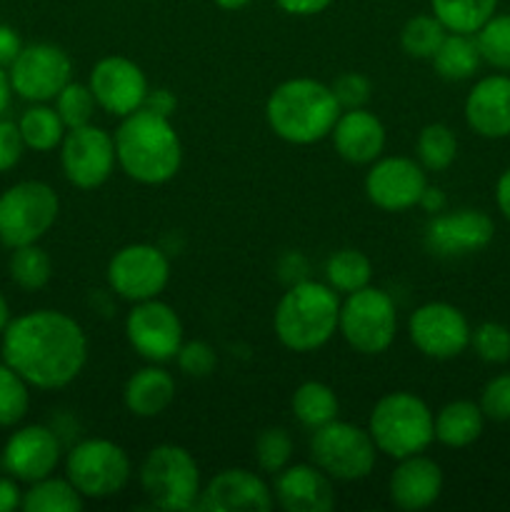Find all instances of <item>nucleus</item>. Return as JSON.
<instances>
[{
	"label": "nucleus",
	"mask_w": 510,
	"mask_h": 512,
	"mask_svg": "<svg viewBox=\"0 0 510 512\" xmlns=\"http://www.w3.org/2000/svg\"><path fill=\"white\" fill-rule=\"evenodd\" d=\"M330 88H333L335 100L340 103V108L350 110V108H365V103L370 100V90H373V85H370V80L365 78L363 73H353V70H350V73L338 75Z\"/></svg>",
	"instance_id": "nucleus-43"
},
{
	"label": "nucleus",
	"mask_w": 510,
	"mask_h": 512,
	"mask_svg": "<svg viewBox=\"0 0 510 512\" xmlns=\"http://www.w3.org/2000/svg\"><path fill=\"white\" fill-rule=\"evenodd\" d=\"M338 320V293L328 283L298 280L285 290L273 313L275 338L293 353H313L333 338Z\"/></svg>",
	"instance_id": "nucleus-4"
},
{
	"label": "nucleus",
	"mask_w": 510,
	"mask_h": 512,
	"mask_svg": "<svg viewBox=\"0 0 510 512\" xmlns=\"http://www.w3.org/2000/svg\"><path fill=\"white\" fill-rule=\"evenodd\" d=\"M20 50H23V40H20L18 30L0 23V65L8 68V65L18 58Z\"/></svg>",
	"instance_id": "nucleus-45"
},
{
	"label": "nucleus",
	"mask_w": 510,
	"mask_h": 512,
	"mask_svg": "<svg viewBox=\"0 0 510 512\" xmlns=\"http://www.w3.org/2000/svg\"><path fill=\"white\" fill-rule=\"evenodd\" d=\"M370 278H373V263L358 248L338 250L325 263V283L338 295H348L365 288V285H370Z\"/></svg>",
	"instance_id": "nucleus-32"
},
{
	"label": "nucleus",
	"mask_w": 510,
	"mask_h": 512,
	"mask_svg": "<svg viewBox=\"0 0 510 512\" xmlns=\"http://www.w3.org/2000/svg\"><path fill=\"white\" fill-rule=\"evenodd\" d=\"M130 475L133 465L128 453L113 440L88 438L70 448L65 458V478L85 500H108L123 493Z\"/></svg>",
	"instance_id": "nucleus-9"
},
{
	"label": "nucleus",
	"mask_w": 510,
	"mask_h": 512,
	"mask_svg": "<svg viewBox=\"0 0 510 512\" xmlns=\"http://www.w3.org/2000/svg\"><path fill=\"white\" fill-rule=\"evenodd\" d=\"M388 493L395 508L418 512L435 505L443 493V470L423 453L398 460L388 480Z\"/></svg>",
	"instance_id": "nucleus-24"
},
{
	"label": "nucleus",
	"mask_w": 510,
	"mask_h": 512,
	"mask_svg": "<svg viewBox=\"0 0 510 512\" xmlns=\"http://www.w3.org/2000/svg\"><path fill=\"white\" fill-rule=\"evenodd\" d=\"M333 148L345 163L370 165L385 150V125L365 108L343 110L330 130Z\"/></svg>",
	"instance_id": "nucleus-23"
},
{
	"label": "nucleus",
	"mask_w": 510,
	"mask_h": 512,
	"mask_svg": "<svg viewBox=\"0 0 510 512\" xmlns=\"http://www.w3.org/2000/svg\"><path fill=\"white\" fill-rule=\"evenodd\" d=\"M145 108L155 110V113L160 115H168L175 110V98L170 90L165 88H158V90H148V98H145Z\"/></svg>",
	"instance_id": "nucleus-48"
},
{
	"label": "nucleus",
	"mask_w": 510,
	"mask_h": 512,
	"mask_svg": "<svg viewBox=\"0 0 510 512\" xmlns=\"http://www.w3.org/2000/svg\"><path fill=\"white\" fill-rule=\"evenodd\" d=\"M485 415L473 400H453L435 415V440L445 448H468L483 435Z\"/></svg>",
	"instance_id": "nucleus-26"
},
{
	"label": "nucleus",
	"mask_w": 510,
	"mask_h": 512,
	"mask_svg": "<svg viewBox=\"0 0 510 512\" xmlns=\"http://www.w3.org/2000/svg\"><path fill=\"white\" fill-rule=\"evenodd\" d=\"M293 458V438L285 428H265L255 440V460L260 470L270 475H278L288 468Z\"/></svg>",
	"instance_id": "nucleus-39"
},
{
	"label": "nucleus",
	"mask_w": 510,
	"mask_h": 512,
	"mask_svg": "<svg viewBox=\"0 0 510 512\" xmlns=\"http://www.w3.org/2000/svg\"><path fill=\"white\" fill-rule=\"evenodd\" d=\"M10 278L20 290H28V293L43 290L53 278V260L38 243L20 245V248H13V255H10Z\"/></svg>",
	"instance_id": "nucleus-34"
},
{
	"label": "nucleus",
	"mask_w": 510,
	"mask_h": 512,
	"mask_svg": "<svg viewBox=\"0 0 510 512\" xmlns=\"http://www.w3.org/2000/svg\"><path fill=\"white\" fill-rule=\"evenodd\" d=\"M18 128L25 148L35 150V153H50V150L60 148L65 133H68L58 110L45 103H33V108L25 110L18 120Z\"/></svg>",
	"instance_id": "nucleus-30"
},
{
	"label": "nucleus",
	"mask_w": 510,
	"mask_h": 512,
	"mask_svg": "<svg viewBox=\"0 0 510 512\" xmlns=\"http://www.w3.org/2000/svg\"><path fill=\"white\" fill-rule=\"evenodd\" d=\"M310 458L333 480L355 483L373 473L378 448L368 430L335 418L333 423L313 430Z\"/></svg>",
	"instance_id": "nucleus-10"
},
{
	"label": "nucleus",
	"mask_w": 510,
	"mask_h": 512,
	"mask_svg": "<svg viewBox=\"0 0 510 512\" xmlns=\"http://www.w3.org/2000/svg\"><path fill=\"white\" fill-rule=\"evenodd\" d=\"M275 495L260 475L245 468L220 470L200 493L198 510L208 512H268Z\"/></svg>",
	"instance_id": "nucleus-20"
},
{
	"label": "nucleus",
	"mask_w": 510,
	"mask_h": 512,
	"mask_svg": "<svg viewBox=\"0 0 510 512\" xmlns=\"http://www.w3.org/2000/svg\"><path fill=\"white\" fill-rule=\"evenodd\" d=\"M478 43L480 58L490 68L510 70V13H495L478 33L473 35Z\"/></svg>",
	"instance_id": "nucleus-36"
},
{
	"label": "nucleus",
	"mask_w": 510,
	"mask_h": 512,
	"mask_svg": "<svg viewBox=\"0 0 510 512\" xmlns=\"http://www.w3.org/2000/svg\"><path fill=\"white\" fill-rule=\"evenodd\" d=\"M420 208L423 210H428V213H443V208H445V195H443V190L440 188H425V193H423V198H420Z\"/></svg>",
	"instance_id": "nucleus-50"
},
{
	"label": "nucleus",
	"mask_w": 510,
	"mask_h": 512,
	"mask_svg": "<svg viewBox=\"0 0 510 512\" xmlns=\"http://www.w3.org/2000/svg\"><path fill=\"white\" fill-rule=\"evenodd\" d=\"M0 245H3V243H0Z\"/></svg>",
	"instance_id": "nucleus-54"
},
{
	"label": "nucleus",
	"mask_w": 510,
	"mask_h": 512,
	"mask_svg": "<svg viewBox=\"0 0 510 512\" xmlns=\"http://www.w3.org/2000/svg\"><path fill=\"white\" fill-rule=\"evenodd\" d=\"M430 63H433L435 73L440 78L450 80V83H460V80H470L478 73L483 58H480L478 43H475L473 35L448 33L440 48L435 50L433 58H430Z\"/></svg>",
	"instance_id": "nucleus-27"
},
{
	"label": "nucleus",
	"mask_w": 510,
	"mask_h": 512,
	"mask_svg": "<svg viewBox=\"0 0 510 512\" xmlns=\"http://www.w3.org/2000/svg\"><path fill=\"white\" fill-rule=\"evenodd\" d=\"M125 338L140 358L163 365L175 360L183 345V320L158 298L133 303L125 318Z\"/></svg>",
	"instance_id": "nucleus-15"
},
{
	"label": "nucleus",
	"mask_w": 510,
	"mask_h": 512,
	"mask_svg": "<svg viewBox=\"0 0 510 512\" xmlns=\"http://www.w3.org/2000/svg\"><path fill=\"white\" fill-rule=\"evenodd\" d=\"M465 123L485 140L510 138V75L480 78L465 95Z\"/></svg>",
	"instance_id": "nucleus-21"
},
{
	"label": "nucleus",
	"mask_w": 510,
	"mask_h": 512,
	"mask_svg": "<svg viewBox=\"0 0 510 512\" xmlns=\"http://www.w3.org/2000/svg\"><path fill=\"white\" fill-rule=\"evenodd\" d=\"M213 3L223 10H243V8H248L253 0H213Z\"/></svg>",
	"instance_id": "nucleus-53"
},
{
	"label": "nucleus",
	"mask_w": 510,
	"mask_h": 512,
	"mask_svg": "<svg viewBox=\"0 0 510 512\" xmlns=\"http://www.w3.org/2000/svg\"><path fill=\"white\" fill-rule=\"evenodd\" d=\"M60 440L45 425H23L3 448V468L18 483H35L55 473L60 463Z\"/></svg>",
	"instance_id": "nucleus-19"
},
{
	"label": "nucleus",
	"mask_w": 510,
	"mask_h": 512,
	"mask_svg": "<svg viewBox=\"0 0 510 512\" xmlns=\"http://www.w3.org/2000/svg\"><path fill=\"white\" fill-rule=\"evenodd\" d=\"M10 98H13V88H10L8 70H5L3 65H0V118H3V113H5V110H8Z\"/></svg>",
	"instance_id": "nucleus-51"
},
{
	"label": "nucleus",
	"mask_w": 510,
	"mask_h": 512,
	"mask_svg": "<svg viewBox=\"0 0 510 512\" xmlns=\"http://www.w3.org/2000/svg\"><path fill=\"white\" fill-rule=\"evenodd\" d=\"M428 188L425 168L405 155H388L373 160L365 175V195L385 213H403L415 208Z\"/></svg>",
	"instance_id": "nucleus-16"
},
{
	"label": "nucleus",
	"mask_w": 510,
	"mask_h": 512,
	"mask_svg": "<svg viewBox=\"0 0 510 512\" xmlns=\"http://www.w3.org/2000/svg\"><path fill=\"white\" fill-rule=\"evenodd\" d=\"M295 420L310 430H318L323 425L333 423L338 418V395L330 385L320 383V380H308V383L298 385L290 400Z\"/></svg>",
	"instance_id": "nucleus-28"
},
{
	"label": "nucleus",
	"mask_w": 510,
	"mask_h": 512,
	"mask_svg": "<svg viewBox=\"0 0 510 512\" xmlns=\"http://www.w3.org/2000/svg\"><path fill=\"white\" fill-rule=\"evenodd\" d=\"M30 408V385L8 363H0V428L23 423Z\"/></svg>",
	"instance_id": "nucleus-37"
},
{
	"label": "nucleus",
	"mask_w": 510,
	"mask_h": 512,
	"mask_svg": "<svg viewBox=\"0 0 510 512\" xmlns=\"http://www.w3.org/2000/svg\"><path fill=\"white\" fill-rule=\"evenodd\" d=\"M60 198L43 180H20L0 193V243L5 248L38 243L55 225Z\"/></svg>",
	"instance_id": "nucleus-8"
},
{
	"label": "nucleus",
	"mask_w": 510,
	"mask_h": 512,
	"mask_svg": "<svg viewBox=\"0 0 510 512\" xmlns=\"http://www.w3.org/2000/svg\"><path fill=\"white\" fill-rule=\"evenodd\" d=\"M125 408L135 418H158L160 413L173 405L175 400V378L160 363H150L135 370L128 378L123 390Z\"/></svg>",
	"instance_id": "nucleus-25"
},
{
	"label": "nucleus",
	"mask_w": 510,
	"mask_h": 512,
	"mask_svg": "<svg viewBox=\"0 0 510 512\" xmlns=\"http://www.w3.org/2000/svg\"><path fill=\"white\" fill-rule=\"evenodd\" d=\"M60 165L68 183L78 190L100 188L118 165L115 138L93 123L68 130L60 143Z\"/></svg>",
	"instance_id": "nucleus-13"
},
{
	"label": "nucleus",
	"mask_w": 510,
	"mask_h": 512,
	"mask_svg": "<svg viewBox=\"0 0 510 512\" xmlns=\"http://www.w3.org/2000/svg\"><path fill=\"white\" fill-rule=\"evenodd\" d=\"M343 113L330 85L315 78L283 80L265 103V120L280 140L290 145H313L330 138Z\"/></svg>",
	"instance_id": "nucleus-3"
},
{
	"label": "nucleus",
	"mask_w": 510,
	"mask_h": 512,
	"mask_svg": "<svg viewBox=\"0 0 510 512\" xmlns=\"http://www.w3.org/2000/svg\"><path fill=\"white\" fill-rule=\"evenodd\" d=\"M495 223L478 208H460L433 215L425 228V248L438 258H465L490 245Z\"/></svg>",
	"instance_id": "nucleus-18"
},
{
	"label": "nucleus",
	"mask_w": 510,
	"mask_h": 512,
	"mask_svg": "<svg viewBox=\"0 0 510 512\" xmlns=\"http://www.w3.org/2000/svg\"><path fill=\"white\" fill-rule=\"evenodd\" d=\"M23 503V490L13 475H0V512H13Z\"/></svg>",
	"instance_id": "nucleus-47"
},
{
	"label": "nucleus",
	"mask_w": 510,
	"mask_h": 512,
	"mask_svg": "<svg viewBox=\"0 0 510 512\" xmlns=\"http://www.w3.org/2000/svg\"><path fill=\"white\" fill-rule=\"evenodd\" d=\"M10 88L30 103H48L73 80V60L60 45H23L18 58L8 65Z\"/></svg>",
	"instance_id": "nucleus-12"
},
{
	"label": "nucleus",
	"mask_w": 510,
	"mask_h": 512,
	"mask_svg": "<svg viewBox=\"0 0 510 512\" xmlns=\"http://www.w3.org/2000/svg\"><path fill=\"white\" fill-rule=\"evenodd\" d=\"M468 318L455 305L433 300L415 308L408 318V338L425 358L453 360L470 348Z\"/></svg>",
	"instance_id": "nucleus-14"
},
{
	"label": "nucleus",
	"mask_w": 510,
	"mask_h": 512,
	"mask_svg": "<svg viewBox=\"0 0 510 512\" xmlns=\"http://www.w3.org/2000/svg\"><path fill=\"white\" fill-rule=\"evenodd\" d=\"M430 10L448 33L475 35L498 10V0H430Z\"/></svg>",
	"instance_id": "nucleus-31"
},
{
	"label": "nucleus",
	"mask_w": 510,
	"mask_h": 512,
	"mask_svg": "<svg viewBox=\"0 0 510 512\" xmlns=\"http://www.w3.org/2000/svg\"><path fill=\"white\" fill-rule=\"evenodd\" d=\"M480 410L488 420L505 423L510 420V373H500L485 383L480 393Z\"/></svg>",
	"instance_id": "nucleus-42"
},
{
	"label": "nucleus",
	"mask_w": 510,
	"mask_h": 512,
	"mask_svg": "<svg viewBox=\"0 0 510 512\" xmlns=\"http://www.w3.org/2000/svg\"><path fill=\"white\" fill-rule=\"evenodd\" d=\"M25 153L23 135H20L18 123L0 118V173H8L20 163Z\"/></svg>",
	"instance_id": "nucleus-44"
},
{
	"label": "nucleus",
	"mask_w": 510,
	"mask_h": 512,
	"mask_svg": "<svg viewBox=\"0 0 510 512\" xmlns=\"http://www.w3.org/2000/svg\"><path fill=\"white\" fill-rule=\"evenodd\" d=\"M278 8L288 15H298V18H310V15L323 13L325 8H330L333 0H275Z\"/></svg>",
	"instance_id": "nucleus-46"
},
{
	"label": "nucleus",
	"mask_w": 510,
	"mask_h": 512,
	"mask_svg": "<svg viewBox=\"0 0 510 512\" xmlns=\"http://www.w3.org/2000/svg\"><path fill=\"white\" fill-rule=\"evenodd\" d=\"M3 360L30 388L60 390L88 363V335L63 310H30L8 323L0 335Z\"/></svg>",
	"instance_id": "nucleus-1"
},
{
	"label": "nucleus",
	"mask_w": 510,
	"mask_h": 512,
	"mask_svg": "<svg viewBox=\"0 0 510 512\" xmlns=\"http://www.w3.org/2000/svg\"><path fill=\"white\" fill-rule=\"evenodd\" d=\"M368 433L378 453L393 460L425 453L435 440V415L415 393H388L375 403Z\"/></svg>",
	"instance_id": "nucleus-5"
},
{
	"label": "nucleus",
	"mask_w": 510,
	"mask_h": 512,
	"mask_svg": "<svg viewBox=\"0 0 510 512\" xmlns=\"http://www.w3.org/2000/svg\"><path fill=\"white\" fill-rule=\"evenodd\" d=\"M275 503L288 512H330L335 508L333 478L318 465H288L275 478Z\"/></svg>",
	"instance_id": "nucleus-22"
},
{
	"label": "nucleus",
	"mask_w": 510,
	"mask_h": 512,
	"mask_svg": "<svg viewBox=\"0 0 510 512\" xmlns=\"http://www.w3.org/2000/svg\"><path fill=\"white\" fill-rule=\"evenodd\" d=\"M445 35H448V30L433 13L413 15L400 30V45H403L405 55H410V58L430 60L445 40Z\"/></svg>",
	"instance_id": "nucleus-35"
},
{
	"label": "nucleus",
	"mask_w": 510,
	"mask_h": 512,
	"mask_svg": "<svg viewBox=\"0 0 510 512\" xmlns=\"http://www.w3.org/2000/svg\"><path fill=\"white\" fill-rule=\"evenodd\" d=\"M415 153H418V163L428 173H443L458 158V138H455L453 128H448L445 123H430L420 130Z\"/></svg>",
	"instance_id": "nucleus-33"
},
{
	"label": "nucleus",
	"mask_w": 510,
	"mask_h": 512,
	"mask_svg": "<svg viewBox=\"0 0 510 512\" xmlns=\"http://www.w3.org/2000/svg\"><path fill=\"white\" fill-rule=\"evenodd\" d=\"M85 505V498L78 493L68 478H48L35 480L23 493L20 508L25 512H80Z\"/></svg>",
	"instance_id": "nucleus-29"
},
{
	"label": "nucleus",
	"mask_w": 510,
	"mask_h": 512,
	"mask_svg": "<svg viewBox=\"0 0 510 512\" xmlns=\"http://www.w3.org/2000/svg\"><path fill=\"white\" fill-rule=\"evenodd\" d=\"M470 345H473L475 355L485 363L503 365L510 360V328L503 323H480L478 328L470 333Z\"/></svg>",
	"instance_id": "nucleus-40"
},
{
	"label": "nucleus",
	"mask_w": 510,
	"mask_h": 512,
	"mask_svg": "<svg viewBox=\"0 0 510 512\" xmlns=\"http://www.w3.org/2000/svg\"><path fill=\"white\" fill-rule=\"evenodd\" d=\"M495 205H498L500 215L510 223V168L503 170L495 183Z\"/></svg>",
	"instance_id": "nucleus-49"
},
{
	"label": "nucleus",
	"mask_w": 510,
	"mask_h": 512,
	"mask_svg": "<svg viewBox=\"0 0 510 512\" xmlns=\"http://www.w3.org/2000/svg\"><path fill=\"white\" fill-rule=\"evenodd\" d=\"M95 108H98V103H95V95L88 83H75V80H70V83L55 95V110H58L60 120H63L68 130L83 128V125L93 123Z\"/></svg>",
	"instance_id": "nucleus-38"
},
{
	"label": "nucleus",
	"mask_w": 510,
	"mask_h": 512,
	"mask_svg": "<svg viewBox=\"0 0 510 512\" xmlns=\"http://www.w3.org/2000/svg\"><path fill=\"white\" fill-rule=\"evenodd\" d=\"M118 165L130 180L140 185H163L178 175L183 165V143L168 115L150 108L120 118L115 130Z\"/></svg>",
	"instance_id": "nucleus-2"
},
{
	"label": "nucleus",
	"mask_w": 510,
	"mask_h": 512,
	"mask_svg": "<svg viewBox=\"0 0 510 512\" xmlns=\"http://www.w3.org/2000/svg\"><path fill=\"white\" fill-rule=\"evenodd\" d=\"M110 290L128 303L160 298L170 283V260L158 245L133 243L120 248L105 270Z\"/></svg>",
	"instance_id": "nucleus-11"
},
{
	"label": "nucleus",
	"mask_w": 510,
	"mask_h": 512,
	"mask_svg": "<svg viewBox=\"0 0 510 512\" xmlns=\"http://www.w3.org/2000/svg\"><path fill=\"white\" fill-rule=\"evenodd\" d=\"M10 305H8V300H5V295L0 293V335H3V330L8 328V323H10Z\"/></svg>",
	"instance_id": "nucleus-52"
},
{
	"label": "nucleus",
	"mask_w": 510,
	"mask_h": 512,
	"mask_svg": "<svg viewBox=\"0 0 510 512\" xmlns=\"http://www.w3.org/2000/svg\"><path fill=\"white\" fill-rule=\"evenodd\" d=\"M178 368L180 373L188 375V378H208L215 368H218V355L215 348L205 340H190V343L180 345L178 355Z\"/></svg>",
	"instance_id": "nucleus-41"
},
{
	"label": "nucleus",
	"mask_w": 510,
	"mask_h": 512,
	"mask_svg": "<svg viewBox=\"0 0 510 512\" xmlns=\"http://www.w3.org/2000/svg\"><path fill=\"white\" fill-rule=\"evenodd\" d=\"M338 330L345 343L360 355H380L395 343L398 308L385 290L365 285L340 303Z\"/></svg>",
	"instance_id": "nucleus-7"
},
{
	"label": "nucleus",
	"mask_w": 510,
	"mask_h": 512,
	"mask_svg": "<svg viewBox=\"0 0 510 512\" xmlns=\"http://www.w3.org/2000/svg\"><path fill=\"white\" fill-rule=\"evenodd\" d=\"M140 488L158 510H198L200 470L193 455L173 443H163L145 455L140 465Z\"/></svg>",
	"instance_id": "nucleus-6"
},
{
	"label": "nucleus",
	"mask_w": 510,
	"mask_h": 512,
	"mask_svg": "<svg viewBox=\"0 0 510 512\" xmlns=\"http://www.w3.org/2000/svg\"><path fill=\"white\" fill-rule=\"evenodd\" d=\"M98 108L115 118L135 113L148 98V78L135 60L125 55H105L93 65L88 78Z\"/></svg>",
	"instance_id": "nucleus-17"
}]
</instances>
